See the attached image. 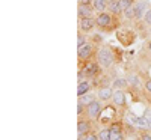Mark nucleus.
<instances>
[{"label": "nucleus", "instance_id": "2", "mask_svg": "<svg viewBox=\"0 0 151 140\" xmlns=\"http://www.w3.org/2000/svg\"><path fill=\"white\" fill-rule=\"evenodd\" d=\"M103 109H101V103L100 101H92V103L86 107V113L91 119H97L100 114H101Z\"/></svg>", "mask_w": 151, "mask_h": 140}, {"label": "nucleus", "instance_id": "19", "mask_svg": "<svg viewBox=\"0 0 151 140\" xmlns=\"http://www.w3.org/2000/svg\"><path fill=\"white\" fill-rule=\"evenodd\" d=\"M134 124H136L137 126H142V128H148V126H150L144 116H142V118H134Z\"/></svg>", "mask_w": 151, "mask_h": 140}, {"label": "nucleus", "instance_id": "8", "mask_svg": "<svg viewBox=\"0 0 151 140\" xmlns=\"http://www.w3.org/2000/svg\"><path fill=\"white\" fill-rule=\"evenodd\" d=\"M112 99H113V104H115V106L122 107V106L125 104V94H124L122 91H115V92H113Z\"/></svg>", "mask_w": 151, "mask_h": 140}, {"label": "nucleus", "instance_id": "29", "mask_svg": "<svg viewBox=\"0 0 151 140\" xmlns=\"http://www.w3.org/2000/svg\"><path fill=\"white\" fill-rule=\"evenodd\" d=\"M91 2H94V0H80V3H85V5H91Z\"/></svg>", "mask_w": 151, "mask_h": 140}, {"label": "nucleus", "instance_id": "28", "mask_svg": "<svg viewBox=\"0 0 151 140\" xmlns=\"http://www.w3.org/2000/svg\"><path fill=\"white\" fill-rule=\"evenodd\" d=\"M142 140H151V133H144L142 134Z\"/></svg>", "mask_w": 151, "mask_h": 140}, {"label": "nucleus", "instance_id": "3", "mask_svg": "<svg viewBox=\"0 0 151 140\" xmlns=\"http://www.w3.org/2000/svg\"><path fill=\"white\" fill-rule=\"evenodd\" d=\"M92 51H94V47L91 45V44H85L83 47H80L79 48V59H82V60H88V59H91V56H92Z\"/></svg>", "mask_w": 151, "mask_h": 140}, {"label": "nucleus", "instance_id": "30", "mask_svg": "<svg viewBox=\"0 0 151 140\" xmlns=\"http://www.w3.org/2000/svg\"><path fill=\"white\" fill-rule=\"evenodd\" d=\"M148 48H150V51H151V42H150V44H148Z\"/></svg>", "mask_w": 151, "mask_h": 140}, {"label": "nucleus", "instance_id": "1", "mask_svg": "<svg viewBox=\"0 0 151 140\" xmlns=\"http://www.w3.org/2000/svg\"><path fill=\"white\" fill-rule=\"evenodd\" d=\"M97 60L98 65H101L103 68H109L113 63V54L109 48H100L97 53Z\"/></svg>", "mask_w": 151, "mask_h": 140}, {"label": "nucleus", "instance_id": "7", "mask_svg": "<svg viewBox=\"0 0 151 140\" xmlns=\"http://www.w3.org/2000/svg\"><path fill=\"white\" fill-rule=\"evenodd\" d=\"M97 96H98L100 101H107V99H110V98L113 96V91H112L110 87H101V89L98 91Z\"/></svg>", "mask_w": 151, "mask_h": 140}, {"label": "nucleus", "instance_id": "20", "mask_svg": "<svg viewBox=\"0 0 151 140\" xmlns=\"http://www.w3.org/2000/svg\"><path fill=\"white\" fill-rule=\"evenodd\" d=\"M109 130H110V133H122L119 124H112V125L109 126Z\"/></svg>", "mask_w": 151, "mask_h": 140}, {"label": "nucleus", "instance_id": "21", "mask_svg": "<svg viewBox=\"0 0 151 140\" xmlns=\"http://www.w3.org/2000/svg\"><path fill=\"white\" fill-rule=\"evenodd\" d=\"M144 118H145V121L148 122V125L151 126V109H145V111H144Z\"/></svg>", "mask_w": 151, "mask_h": 140}, {"label": "nucleus", "instance_id": "24", "mask_svg": "<svg viewBox=\"0 0 151 140\" xmlns=\"http://www.w3.org/2000/svg\"><path fill=\"white\" fill-rule=\"evenodd\" d=\"M83 45H85V36L83 35H79V38H77V48H80Z\"/></svg>", "mask_w": 151, "mask_h": 140}, {"label": "nucleus", "instance_id": "25", "mask_svg": "<svg viewBox=\"0 0 151 140\" xmlns=\"http://www.w3.org/2000/svg\"><path fill=\"white\" fill-rule=\"evenodd\" d=\"M145 21H147V24H151V9H148L145 12Z\"/></svg>", "mask_w": 151, "mask_h": 140}, {"label": "nucleus", "instance_id": "22", "mask_svg": "<svg viewBox=\"0 0 151 140\" xmlns=\"http://www.w3.org/2000/svg\"><path fill=\"white\" fill-rule=\"evenodd\" d=\"M124 14H125V17H127V18H133V17H136V14H134V8H129L127 11H124Z\"/></svg>", "mask_w": 151, "mask_h": 140}, {"label": "nucleus", "instance_id": "12", "mask_svg": "<svg viewBox=\"0 0 151 140\" xmlns=\"http://www.w3.org/2000/svg\"><path fill=\"white\" fill-rule=\"evenodd\" d=\"M109 9L110 12H113V14H119L121 11V6H119V0H110L109 2Z\"/></svg>", "mask_w": 151, "mask_h": 140}, {"label": "nucleus", "instance_id": "9", "mask_svg": "<svg viewBox=\"0 0 151 140\" xmlns=\"http://www.w3.org/2000/svg\"><path fill=\"white\" fill-rule=\"evenodd\" d=\"M77 131L80 136H85L88 133H91V122L89 121H79L77 124Z\"/></svg>", "mask_w": 151, "mask_h": 140}, {"label": "nucleus", "instance_id": "10", "mask_svg": "<svg viewBox=\"0 0 151 140\" xmlns=\"http://www.w3.org/2000/svg\"><path fill=\"white\" fill-rule=\"evenodd\" d=\"M95 23H97V26H100V27H106V26L110 24V15L101 12V14L95 18Z\"/></svg>", "mask_w": 151, "mask_h": 140}, {"label": "nucleus", "instance_id": "23", "mask_svg": "<svg viewBox=\"0 0 151 140\" xmlns=\"http://www.w3.org/2000/svg\"><path fill=\"white\" fill-rule=\"evenodd\" d=\"M110 140H124L122 133H110Z\"/></svg>", "mask_w": 151, "mask_h": 140}, {"label": "nucleus", "instance_id": "14", "mask_svg": "<svg viewBox=\"0 0 151 140\" xmlns=\"http://www.w3.org/2000/svg\"><path fill=\"white\" fill-rule=\"evenodd\" d=\"M92 3H94V8L97 11H100V12H103L107 8V2H106V0H94Z\"/></svg>", "mask_w": 151, "mask_h": 140}, {"label": "nucleus", "instance_id": "5", "mask_svg": "<svg viewBox=\"0 0 151 140\" xmlns=\"http://www.w3.org/2000/svg\"><path fill=\"white\" fill-rule=\"evenodd\" d=\"M82 72L86 75V77H94V75L98 72V66H97V63H94V62H88L86 65H85V68L82 69Z\"/></svg>", "mask_w": 151, "mask_h": 140}, {"label": "nucleus", "instance_id": "4", "mask_svg": "<svg viewBox=\"0 0 151 140\" xmlns=\"http://www.w3.org/2000/svg\"><path fill=\"white\" fill-rule=\"evenodd\" d=\"M95 24L97 23H95V20L92 17H89V18H80V29L83 32H91Z\"/></svg>", "mask_w": 151, "mask_h": 140}, {"label": "nucleus", "instance_id": "17", "mask_svg": "<svg viewBox=\"0 0 151 140\" xmlns=\"http://www.w3.org/2000/svg\"><path fill=\"white\" fill-rule=\"evenodd\" d=\"M98 140H110V130L109 128H103L98 133Z\"/></svg>", "mask_w": 151, "mask_h": 140}, {"label": "nucleus", "instance_id": "16", "mask_svg": "<svg viewBox=\"0 0 151 140\" xmlns=\"http://www.w3.org/2000/svg\"><path fill=\"white\" fill-rule=\"evenodd\" d=\"M113 86L118 87V89L127 87V86H129V80H125V79H115V81H113Z\"/></svg>", "mask_w": 151, "mask_h": 140}, {"label": "nucleus", "instance_id": "6", "mask_svg": "<svg viewBox=\"0 0 151 140\" xmlns=\"http://www.w3.org/2000/svg\"><path fill=\"white\" fill-rule=\"evenodd\" d=\"M79 17L80 18L92 17V6L91 5H85V3H79Z\"/></svg>", "mask_w": 151, "mask_h": 140}, {"label": "nucleus", "instance_id": "15", "mask_svg": "<svg viewBox=\"0 0 151 140\" xmlns=\"http://www.w3.org/2000/svg\"><path fill=\"white\" fill-rule=\"evenodd\" d=\"M145 8H147V5H145L144 2L134 6V14H136V18H141V17H142V14H144V9H145Z\"/></svg>", "mask_w": 151, "mask_h": 140}, {"label": "nucleus", "instance_id": "18", "mask_svg": "<svg viewBox=\"0 0 151 140\" xmlns=\"http://www.w3.org/2000/svg\"><path fill=\"white\" fill-rule=\"evenodd\" d=\"M119 6H121V11H127L129 8L133 6V0H119Z\"/></svg>", "mask_w": 151, "mask_h": 140}, {"label": "nucleus", "instance_id": "13", "mask_svg": "<svg viewBox=\"0 0 151 140\" xmlns=\"http://www.w3.org/2000/svg\"><path fill=\"white\" fill-rule=\"evenodd\" d=\"M92 101H95V98H94V95H92V94H85V95H82V96H80V103H82V104H85L86 107L89 106V104L92 103Z\"/></svg>", "mask_w": 151, "mask_h": 140}, {"label": "nucleus", "instance_id": "27", "mask_svg": "<svg viewBox=\"0 0 151 140\" xmlns=\"http://www.w3.org/2000/svg\"><path fill=\"white\" fill-rule=\"evenodd\" d=\"M145 89L151 94V80H147V81H145Z\"/></svg>", "mask_w": 151, "mask_h": 140}, {"label": "nucleus", "instance_id": "26", "mask_svg": "<svg viewBox=\"0 0 151 140\" xmlns=\"http://www.w3.org/2000/svg\"><path fill=\"white\" fill-rule=\"evenodd\" d=\"M83 111H85V104H82L79 101V104H77V114H82Z\"/></svg>", "mask_w": 151, "mask_h": 140}, {"label": "nucleus", "instance_id": "11", "mask_svg": "<svg viewBox=\"0 0 151 140\" xmlns=\"http://www.w3.org/2000/svg\"><path fill=\"white\" fill-rule=\"evenodd\" d=\"M89 89H91V84L88 83V81H85V80L79 81V86H77V95L82 96V95L88 94V92H89Z\"/></svg>", "mask_w": 151, "mask_h": 140}]
</instances>
